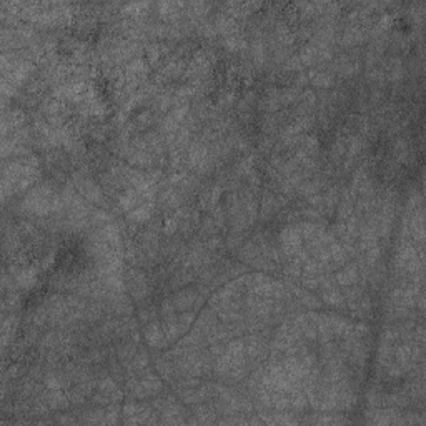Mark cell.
Segmentation results:
<instances>
[{
    "label": "cell",
    "instance_id": "obj_1",
    "mask_svg": "<svg viewBox=\"0 0 426 426\" xmlns=\"http://www.w3.org/2000/svg\"><path fill=\"white\" fill-rule=\"evenodd\" d=\"M73 187H75V189L79 190V193L84 195L87 200L94 201V203H97V205H103L102 189H100L94 180L84 177L82 173H75V177H73Z\"/></svg>",
    "mask_w": 426,
    "mask_h": 426
},
{
    "label": "cell",
    "instance_id": "obj_2",
    "mask_svg": "<svg viewBox=\"0 0 426 426\" xmlns=\"http://www.w3.org/2000/svg\"><path fill=\"white\" fill-rule=\"evenodd\" d=\"M301 235L298 227H286L285 230H282L280 233V243H282V250L288 258H293L298 251L301 250Z\"/></svg>",
    "mask_w": 426,
    "mask_h": 426
},
{
    "label": "cell",
    "instance_id": "obj_3",
    "mask_svg": "<svg viewBox=\"0 0 426 426\" xmlns=\"http://www.w3.org/2000/svg\"><path fill=\"white\" fill-rule=\"evenodd\" d=\"M27 120V115L22 112L20 108H12V110H5L2 117V135L7 137L8 130H18V128L24 127V123Z\"/></svg>",
    "mask_w": 426,
    "mask_h": 426
},
{
    "label": "cell",
    "instance_id": "obj_4",
    "mask_svg": "<svg viewBox=\"0 0 426 426\" xmlns=\"http://www.w3.org/2000/svg\"><path fill=\"white\" fill-rule=\"evenodd\" d=\"M145 340L150 348H163L167 345V338H165L163 328L160 327V323L150 322L148 327L145 328Z\"/></svg>",
    "mask_w": 426,
    "mask_h": 426
},
{
    "label": "cell",
    "instance_id": "obj_5",
    "mask_svg": "<svg viewBox=\"0 0 426 426\" xmlns=\"http://www.w3.org/2000/svg\"><path fill=\"white\" fill-rule=\"evenodd\" d=\"M10 272H12L13 280H15V285H17L18 288H22V290H29V288H32V286H34L35 283H37V272H35V268L17 270V268H13V265H12Z\"/></svg>",
    "mask_w": 426,
    "mask_h": 426
},
{
    "label": "cell",
    "instance_id": "obj_6",
    "mask_svg": "<svg viewBox=\"0 0 426 426\" xmlns=\"http://www.w3.org/2000/svg\"><path fill=\"white\" fill-rule=\"evenodd\" d=\"M152 215H153V201H146V203H142L132 210V212H128L127 222L134 223V225H143V223L148 222Z\"/></svg>",
    "mask_w": 426,
    "mask_h": 426
},
{
    "label": "cell",
    "instance_id": "obj_7",
    "mask_svg": "<svg viewBox=\"0 0 426 426\" xmlns=\"http://www.w3.org/2000/svg\"><path fill=\"white\" fill-rule=\"evenodd\" d=\"M335 280H336V285L340 286H351V285H356L360 280V272H358V267L355 263H350V265H345L340 272L335 275Z\"/></svg>",
    "mask_w": 426,
    "mask_h": 426
},
{
    "label": "cell",
    "instance_id": "obj_8",
    "mask_svg": "<svg viewBox=\"0 0 426 426\" xmlns=\"http://www.w3.org/2000/svg\"><path fill=\"white\" fill-rule=\"evenodd\" d=\"M140 200H143V196H142V193L137 189H128L127 191H123V193L118 196V208L122 210V212H132L134 208L139 207Z\"/></svg>",
    "mask_w": 426,
    "mask_h": 426
},
{
    "label": "cell",
    "instance_id": "obj_9",
    "mask_svg": "<svg viewBox=\"0 0 426 426\" xmlns=\"http://www.w3.org/2000/svg\"><path fill=\"white\" fill-rule=\"evenodd\" d=\"M196 300H198V293L193 290H183L180 293H177L175 296L172 298V303L175 306L177 311H185L190 310L191 306L196 305Z\"/></svg>",
    "mask_w": 426,
    "mask_h": 426
},
{
    "label": "cell",
    "instance_id": "obj_10",
    "mask_svg": "<svg viewBox=\"0 0 426 426\" xmlns=\"http://www.w3.org/2000/svg\"><path fill=\"white\" fill-rule=\"evenodd\" d=\"M363 40H365V32H363V29H361L360 25H353V27H350V29L345 32L341 44L345 45V47H351V45L361 44Z\"/></svg>",
    "mask_w": 426,
    "mask_h": 426
},
{
    "label": "cell",
    "instance_id": "obj_11",
    "mask_svg": "<svg viewBox=\"0 0 426 426\" xmlns=\"http://www.w3.org/2000/svg\"><path fill=\"white\" fill-rule=\"evenodd\" d=\"M322 298H323L325 303H327L328 306H333V308H345V305H346V298L341 295L340 291H336V288L335 290L323 291Z\"/></svg>",
    "mask_w": 426,
    "mask_h": 426
},
{
    "label": "cell",
    "instance_id": "obj_12",
    "mask_svg": "<svg viewBox=\"0 0 426 426\" xmlns=\"http://www.w3.org/2000/svg\"><path fill=\"white\" fill-rule=\"evenodd\" d=\"M308 79H311V84L315 87H320V89H328V87L333 85V75L328 72H310Z\"/></svg>",
    "mask_w": 426,
    "mask_h": 426
},
{
    "label": "cell",
    "instance_id": "obj_13",
    "mask_svg": "<svg viewBox=\"0 0 426 426\" xmlns=\"http://www.w3.org/2000/svg\"><path fill=\"white\" fill-rule=\"evenodd\" d=\"M140 383H142V386L145 388V391L148 396H153L155 393H158L160 390H162V383H160V379L152 373H146Z\"/></svg>",
    "mask_w": 426,
    "mask_h": 426
},
{
    "label": "cell",
    "instance_id": "obj_14",
    "mask_svg": "<svg viewBox=\"0 0 426 426\" xmlns=\"http://www.w3.org/2000/svg\"><path fill=\"white\" fill-rule=\"evenodd\" d=\"M47 403L50 408L53 410H63L68 406V400L62 395L60 390H50V393L47 395Z\"/></svg>",
    "mask_w": 426,
    "mask_h": 426
},
{
    "label": "cell",
    "instance_id": "obj_15",
    "mask_svg": "<svg viewBox=\"0 0 426 426\" xmlns=\"http://www.w3.org/2000/svg\"><path fill=\"white\" fill-rule=\"evenodd\" d=\"M150 3L146 2H139V3H127V5L122 7V13L123 15H134L135 18H139L143 15V10L145 8H148Z\"/></svg>",
    "mask_w": 426,
    "mask_h": 426
},
{
    "label": "cell",
    "instance_id": "obj_16",
    "mask_svg": "<svg viewBox=\"0 0 426 426\" xmlns=\"http://www.w3.org/2000/svg\"><path fill=\"white\" fill-rule=\"evenodd\" d=\"M110 220H112V217H110L108 212H105V210H97V212L92 213L90 217V225L94 227H105L110 223Z\"/></svg>",
    "mask_w": 426,
    "mask_h": 426
},
{
    "label": "cell",
    "instance_id": "obj_17",
    "mask_svg": "<svg viewBox=\"0 0 426 426\" xmlns=\"http://www.w3.org/2000/svg\"><path fill=\"white\" fill-rule=\"evenodd\" d=\"M251 55H253V60L262 65L265 62V44L260 39H255L251 44Z\"/></svg>",
    "mask_w": 426,
    "mask_h": 426
},
{
    "label": "cell",
    "instance_id": "obj_18",
    "mask_svg": "<svg viewBox=\"0 0 426 426\" xmlns=\"http://www.w3.org/2000/svg\"><path fill=\"white\" fill-rule=\"evenodd\" d=\"M298 97H300L298 89H285L283 92H280V105H290Z\"/></svg>",
    "mask_w": 426,
    "mask_h": 426
},
{
    "label": "cell",
    "instance_id": "obj_19",
    "mask_svg": "<svg viewBox=\"0 0 426 426\" xmlns=\"http://www.w3.org/2000/svg\"><path fill=\"white\" fill-rule=\"evenodd\" d=\"M361 148H363V140L360 137H353L348 145V158H355L361 152Z\"/></svg>",
    "mask_w": 426,
    "mask_h": 426
},
{
    "label": "cell",
    "instance_id": "obj_20",
    "mask_svg": "<svg viewBox=\"0 0 426 426\" xmlns=\"http://www.w3.org/2000/svg\"><path fill=\"white\" fill-rule=\"evenodd\" d=\"M132 360L134 361H132V365H130V370H134V372H137V370H143L146 363H148V356H146L145 353H139Z\"/></svg>",
    "mask_w": 426,
    "mask_h": 426
},
{
    "label": "cell",
    "instance_id": "obj_21",
    "mask_svg": "<svg viewBox=\"0 0 426 426\" xmlns=\"http://www.w3.org/2000/svg\"><path fill=\"white\" fill-rule=\"evenodd\" d=\"M301 285L306 290H320V275H317V277H305Z\"/></svg>",
    "mask_w": 426,
    "mask_h": 426
},
{
    "label": "cell",
    "instance_id": "obj_22",
    "mask_svg": "<svg viewBox=\"0 0 426 426\" xmlns=\"http://www.w3.org/2000/svg\"><path fill=\"white\" fill-rule=\"evenodd\" d=\"M240 245H241V233H233V235L227 240V246L230 250L240 248Z\"/></svg>",
    "mask_w": 426,
    "mask_h": 426
},
{
    "label": "cell",
    "instance_id": "obj_23",
    "mask_svg": "<svg viewBox=\"0 0 426 426\" xmlns=\"http://www.w3.org/2000/svg\"><path fill=\"white\" fill-rule=\"evenodd\" d=\"M215 222H213V218H205L203 220V225H201V233H203V235H212V233H215Z\"/></svg>",
    "mask_w": 426,
    "mask_h": 426
},
{
    "label": "cell",
    "instance_id": "obj_24",
    "mask_svg": "<svg viewBox=\"0 0 426 426\" xmlns=\"http://www.w3.org/2000/svg\"><path fill=\"white\" fill-rule=\"evenodd\" d=\"M140 320H143V322H153V320H157V311L155 310H142Z\"/></svg>",
    "mask_w": 426,
    "mask_h": 426
},
{
    "label": "cell",
    "instance_id": "obj_25",
    "mask_svg": "<svg viewBox=\"0 0 426 426\" xmlns=\"http://www.w3.org/2000/svg\"><path fill=\"white\" fill-rule=\"evenodd\" d=\"M286 68H288V70H301V68H303V63H301V60L298 57H293V58L288 60Z\"/></svg>",
    "mask_w": 426,
    "mask_h": 426
},
{
    "label": "cell",
    "instance_id": "obj_26",
    "mask_svg": "<svg viewBox=\"0 0 426 426\" xmlns=\"http://www.w3.org/2000/svg\"><path fill=\"white\" fill-rule=\"evenodd\" d=\"M177 227H178V222H177V220H170V222H167V225H165L163 232L167 233V235H172V233L177 230Z\"/></svg>",
    "mask_w": 426,
    "mask_h": 426
},
{
    "label": "cell",
    "instance_id": "obj_27",
    "mask_svg": "<svg viewBox=\"0 0 426 426\" xmlns=\"http://www.w3.org/2000/svg\"><path fill=\"white\" fill-rule=\"evenodd\" d=\"M220 245H222V240H220V238H210L208 243H207V248L212 251V250H215V248H218Z\"/></svg>",
    "mask_w": 426,
    "mask_h": 426
},
{
    "label": "cell",
    "instance_id": "obj_28",
    "mask_svg": "<svg viewBox=\"0 0 426 426\" xmlns=\"http://www.w3.org/2000/svg\"><path fill=\"white\" fill-rule=\"evenodd\" d=\"M298 37L300 39H310L311 37V27H301L300 32H298Z\"/></svg>",
    "mask_w": 426,
    "mask_h": 426
},
{
    "label": "cell",
    "instance_id": "obj_29",
    "mask_svg": "<svg viewBox=\"0 0 426 426\" xmlns=\"http://www.w3.org/2000/svg\"><path fill=\"white\" fill-rule=\"evenodd\" d=\"M310 79H308V75H305V73H301V75H298V79H296V85H303V84H306V82H308Z\"/></svg>",
    "mask_w": 426,
    "mask_h": 426
}]
</instances>
